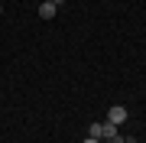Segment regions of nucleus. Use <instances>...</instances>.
<instances>
[{
    "label": "nucleus",
    "instance_id": "obj_8",
    "mask_svg": "<svg viewBox=\"0 0 146 143\" xmlns=\"http://www.w3.org/2000/svg\"><path fill=\"white\" fill-rule=\"evenodd\" d=\"M0 13H3V7H0Z\"/></svg>",
    "mask_w": 146,
    "mask_h": 143
},
{
    "label": "nucleus",
    "instance_id": "obj_3",
    "mask_svg": "<svg viewBox=\"0 0 146 143\" xmlns=\"http://www.w3.org/2000/svg\"><path fill=\"white\" fill-rule=\"evenodd\" d=\"M88 137H94V140H104V124H91V127H88Z\"/></svg>",
    "mask_w": 146,
    "mask_h": 143
},
{
    "label": "nucleus",
    "instance_id": "obj_6",
    "mask_svg": "<svg viewBox=\"0 0 146 143\" xmlns=\"http://www.w3.org/2000/svg\"><path fill=\"white\" fill-rule=\"evenodd\" d=\"M52 3H55V7H65V3H68V0H52Z\"/></svg>",
    "mask_w": 146,
    "mask_h": 143
},
{
    "label": "nucleus",
    "instance_id": "obj_5",
    "mask_svg": "<svg viewBox=\"0 0 146 143\" xmlns=\"http://www.w3.org/2000/svg\"><path fill=\"white\" fill-rule=\"evenodd\" d=\"M81 143H104V140H94V137H84Z\"/></svg>",
    "mask_w": 146,
    "mask_h": 143
},
{
    "label": "nucleus",
    "instance_id": "obj_4",
    "mask_svg": "<svg viewBox=\"0 0 146 143\" xmlns=\"http://www.w3.org/2000/svg\"><path fill=\"white\" fill-rule=\"evenodd\" d=\"M117 124H110V120H104V140H110V137H117Z\"/></svg>",
    "mask_w": 146,
    "mask_h": 143
},
{
    "label": "nucleus",
    "instance_id": "obj_2",
    "mask_svg": "<svg viewBox=\"0 0 146 143\" xmlns=\"http://www.w3.org/2000/svg\"><path fill=\"white\" fill-rule=\"evenodd\" d=\"M55 13H58V7L49 0V3H39V20H55Z\"/></svg>",
    "mask_w": 146,
    "mask_h": 143
},
{
    "label": "nucleus",
    "instance_id": "obj_1",
    "mask_svg": "<svg viewBox=\"0 0 146 143\" xmlns=\"http://www.w3.org/2000/svg\"><path fill=\"white\" fill-rule=\"evenodd\" d=\"M127 117H130V111H127L123 104H114V107L107 111V120H110V124H117V127H120V124H127Z\"/></svg>",
    "mask_w": 146,
    "mask_h": 143
},
{
    "label": "nucleus",
    "instance_id": "obj_7",
    "mask_svg": "<svg viewBox=\"0 0 146 143\" xmlns=\"http://www.w3.org/2000/svg\"><path fill=\"white\" fill-rule=\"evenodd\" d=\"M39 3H49V0H39Z\"/></svg>",
    "mask_w": 146,
    "mask_h": 143
}]
</instances>
